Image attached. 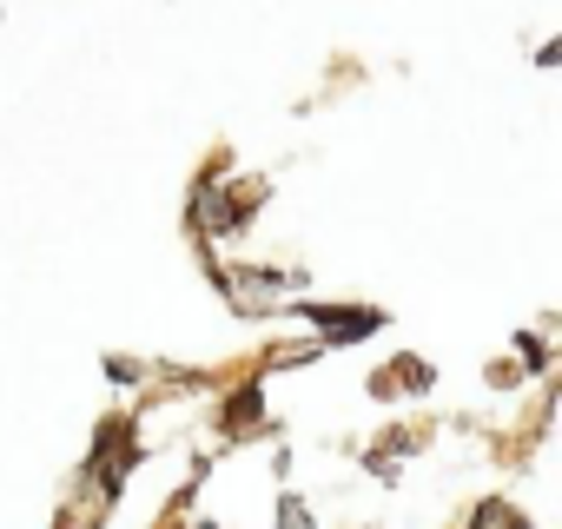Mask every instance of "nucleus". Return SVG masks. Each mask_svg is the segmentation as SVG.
Instances as JSON below:
<instances>
[]
</instances>
